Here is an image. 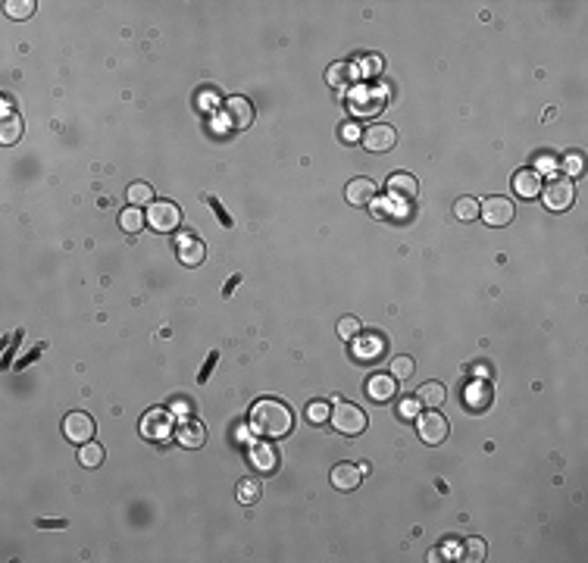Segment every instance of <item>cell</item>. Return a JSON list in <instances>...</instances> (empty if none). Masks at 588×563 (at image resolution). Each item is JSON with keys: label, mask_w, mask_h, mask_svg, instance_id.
I'll use <instances>...</instances> for the list:
<instances>
[{"label": "cell", "mask_w": 588, "mask_h": 563, "mask_svg": "<svg viewBox=\"0 0 588 563\" xmlns=\"http://www.w3.org/2000/svg\"><path fill=\"white\" fill-rule=\"evenodd\" d=\"M213 213H216V216H219L222 222H226V226H232V219H229V216H226V213H222V207H219V200H213Z\"/></svg>", "instance_id": "60d3db41"}, {"label": "cell", "mask_w": 588, "mask_h": 563, "mask_svg": "<svg viewBox=\"0 0 588 563\" xmlns=\"http://www.w3.org/2000/svg\"><path fill=\"white\" fill-rule=\"evenodd\" d=\"M38 526H41V529H44V526H47V529H60V526H66V523H63V519H51V523H44V519H41Z\"/></svg>", "instance_id": "b9f144b4"}, {"label": "cell", "mask_w": 588, "mask_h": 563, "mask_svg": "<svg viewBox=\"0 0 588 563\" xmlns=\"http://www.w3.org/2000/svg\"><path fill=\"white\" fill-rule=\"evenodd\" d=\"M391 375H395L397 382L410 379L413 375V357H391Z\"/></svg>", "instance_id": "d6a6232c"}, {"label": "cell", "mask_w": 588, "mask_h": 563, "mask_svg": "<svg viewBox=\"0 0 588 563\" xmlns=\"http://www.w3.org/2000/svg\"><path fill=\"white\" fill-rule=\"evenodd\" d=\"M454 216H457V219H464V222H473L475 216H479V200H473V198H460L457 204H454Z\"/></svg>", "instance_id": "f546056e"}, {"label": "cell", "mask_w": 588, "mask_h": 563, "mask_svg": "<svg viewBox=\"0 0 588 563\" xmlns=\"http://www.w3.org/2000/svg\"><path fill=\"white\" fill-rule=\"evenodd\" d=\"M360 138H363V129L357 122H345V125H341V141H345V144H357Z\"/></svg>", "instance_id": "8d00e7d4"}, {"label": "cell", "mask_w": 588, "mask_h": 563, "mask_svg": "<svg viewBox=\"0 0 588 563\" xmlns=\"http://www.w3.org/2000/svg\"><path fill=\"white\" fill-rule=\"evenodd\" d=\"M338 335L345 338V342H354V338L360 335V319H357V316H345L338 323Z\"/></svg>", "instance_id": "836d02e7"}, {"label": "cell", "mask_w": 588, "mask_h": 563, "mask_svg": "<svg viewBox=\"0 0 588 563\" xmlns=\"http://www.w3.org/2000/svg\"><path fill=\"white\" fill-rule=\"evenodd\" d=\"M354 72H357V69L351 66V63H332L328 72H326V79H328V85H332V88H347V85H351V79H354Z\"/></svg>", "instance_id": "cb8c5ba5"}, {"label": "cell", "mask_w": 588, "mask_h": 563, "mask_svg": "<svg viewBox=\"0 0 588 563\" xmlns=\"http://www.w3.org/2000/svg\"><path fill=\"white\" fill-rule=\"evenodd\" d=\"M216 360H219V354H210L207 366H204V370H200V382H207V379H210V373H213V363H216Z\"/></svg>", "instance_id": "f35d334b"}, {"label": "cell", "mask_w": 588, "mask_h": 563, "mask_svg": "<svg viewBox=\"0 0 588 563\" xmlns=\"http://www.w3.org/2000/svg\"><path fill=\"white\" fill-rule=\"evenodd\" d=\"M447 420L435 410H429V413L419 416V438H423L426 444H441L447 438Z\"/></svg>", "instance_id": "30bf717a"}, {"label": "cell", "mask_w": 588, "mask_h": 563, "mask_svg": "<svg viewBox=\"0 0 588 563\" xmlns=\"http://www.w3.org/2000/svg\"><path fill=\"white\" fill-rule=\"evenodd\" d=\"M179 260L185 266H198L204 263V241L194 238V235H181L179 238Z\"/></svg>", "instance_id": "ac0fdd59"}, {"label": "cell", "mask_w": 588, "mask_h": 563, "mask_svg": "<svg viewBox=\"0 0 588 563\" xmlns=\"http://www.w3.org/2000/svg\"><path fill=\"white\" fill-rule=\"evenodd\" d=\"M141 435L151 441H170L176 435V416L166 407H153L141 416Z\"/></svg>", "instance_id": "7a4b0ae2"}, {"label": "cell", "mask_w": 588, "mask_h": 563, "mask_svg": "<svg viewBox=\"0 0 588 563\" xmlns=\"http://www.w3.org/2000/svg\"><path fill=\"white\" fill-rule=\"evenodd\" d=\"M544 169H554V160L551 157H538V172H544Z\"/></svg>", "instance_id": "ab89813d"}, {"label": "cell", "mask_w": 588, "mask_h": 563, "mask_svg": "<svg viewBox=\"0 0 588 563\" xmlns=\"http://www.w3.org/2000/svg\"><path fill=\"white\" fill-rule=\"evenodd\" d=\"M79 460H82V467H101V463H103V448H101V444L85 441V444H82V451H79Z\"/></svg>", "instance_id": "83f0119b"}, {"label": "cell", "mask_w": 588, "mask_h": 563, "mask_svg": "<svg viewBox=\"0 0 588 563\" xmlns=\"http://www.w3.org/2000/svg\"><path fill=\"white\" fill-rule=\"evenodd\" d=\"M445 398H447V391L441 382H426V385L419 388V404L423 407H445Z\"/></svg>", "instance_id": "603a6c76"}, {"label": "cell", "mask_w": 588, "mask_h": 563, "mask_svg": "<svg viewBox=\"0 0 588 563\" xmlns=\"http://www.w3.org/2000/svg\"><path fill=\"white\" fill-rule=\"evenodd\" d=\"M219 122L226 131H244L254 122V107H250L248 97H229L219 110Z\"/></svg>", "instance_id": "3957f363"}, {"label": "cell", "mask_w": 588, "mask_h": 563, "mask_svg": "<svg viewBox=\"0 0 588 563\" xmlns=\"http://www.w3.org/2000/svg\"><path fill=\"white\" fill-rule=\"evenodd\" d=\"M513 191L520 198H538L542 194V179H538L535 169H520L513 176Z\"/></svg>", "instance_id": "ffe728a7"}, {"label": "cell", "mask_w": 588, "mask_h": 563, "mask_svg": "<svg viewBox=\"0 0 588 563\" xmlns=\"http://www.w3.org/2000/svg\"><path fill=\"white\" fill-rule=\"evenodd\" d=\"M351 107H354V113L357 116H376L379 110L385 107V94L379 91V88H357V91L351 94Z\"/></svg>", "instance_id": "ba28073f"}, {"label": "cell", "mask_w": 588, "mask_h": 563, "mask_svg": "<svg viewBox=\"0 0 588 563\" xmlns=\"http://www.w3.org/2000/svg\"><path fill=\"white\" fill-rule=\"evenodd\" d=\"M248 454H250V467H254L257 472H272L279 467V454L269 441H254Z\"/></svg>", "instance_id": "7c38bea8"}, {"label": "cell", "mask_w": 588, "mask_h": 563, "mask_svg": "<svg viewBox=\"0 0 588 563\" xmlns=\"http://www.w3.org/2000/svg\"><path fill=\"white\" fill-rule=\"evenodd\" d=\"M363 479V470L354 467V463H338V467L332 470V485L338 491H354L357 485H360Z\"/></svg>", "instance_id": "2e32d148"}, {"label": "cell", "mask_w": 588, "mask_h": 563, "mask_svg": "<svg viewBox=\"0 0 588 563\" xmlns=\"http://www.w3.org/2000/svg\"><path fill=\"white\" fill-rule=\"evenodd\" d=\"M563 169L570 172V176H579V172H582V160H579L576 154L566 157V160H563Z\"/></svg>", "instance_id": "74e56055"}, {"label": "cell", "mask_w": 588, "mask_h": 563, "mask_svg": "<svg viewBox=\"0 0 588 563\" xmlns=\"http://www.w3.org/2000/svg\"><path fill=\"white\" fill-rule=\"evenodd\" d=\"M419 191V182L410 176V172H395V176L388 179V194L391 200H413Z\"/></svg>", "instance_id": "4fadbf2b"}, {"label": "cell", "mask_w": 588, "mask_h": 563, "mask_svg": "<svg viewBox=\"0 0 588 563\" xmlns=\"http://www.w3.org/2000/svg\"><path fill=\"white\" fill-rule=\"evenodd\" d=\"M488 398H492V385L488 382H470V388L464 391V401L470 404L473 410H485L488 407Z\"/></svg>", "instance_id": "44dd1931"}, {"label": "cell", "mask_w": 588, "mask_h": 563, "mask_svg": "<svg viewBox=\"0 0 588 563\" xmlns=\"http://www.w3.org/2000/svg\"><path fill=\"white\" fill-rule=\"evenodd\" d=\"M360 144L366 150H373V154H385V150H391L397 144V131L391 125H369V129H363Z\"/></svg>", "instance_id": "52a82bcc"}, {"label": "cell", "mask_w": 588, "mask_h": 563, "mask_svg": "<svg viewBox=\"0 0 588 563\" xmlns=\"http://www.w3.org/2000/svg\"><path fill=\"white\" fill-rule=\"evenodd\" d=\"M179 222H181V213L172 200H153V204H147V226L153 232H176Z\"/></svg>", "instance_id": "5b68a950"}, {"label": "cell", "mask_w": 588, "mask_h": 563, "mask_svg": "<svg viewBox=\"0 0 588 563\" xmlns=\"http://www.w3.org/2000/svg\"><path fill=\"white\" fill-rule=\"evenodd\" d=\"M573 200H576V185L566 176H557L544 185V207H548V210H554V213L570 210Z\"/></svg>", "instance_id": "8992f818"}, {"label": "cell", "mask_w": 588, "mask_h": 563, "mask_svg": "<svg viewBox=\"0 0 588 563\" xmlns=\"http://www.w3.org/2000/svg\"><path fill=\"white\" fill-rule=\"evenodd\" d=\"M129 200L135 207H144V204H153V188L147 182H135L129 185Z\"/></svg>", "instance_id": "4dcf8cb0"}, {"label": "cell", "mask_w": 588, "mask_h": 563, "mask_svg": "<svg viewBox=\"0 0 588 563\" xmlns=\"http://www.w3.org/2000/svg\"><path fill=\"white\" fill-rule=\"evenodd\" d=\"M144 213L138 210V207H129V210H122L119 213V226L125 228V232H141V226H144Z\"/></svg>", "instance_id": "484cf974"}, {"label": "cell", "mask_w": 588, "mask_h": 563, "mask_svg": "<svg viewBox=\"0 0 588 563\" xmlns=\"http://www.w3.org/2000/svg\"><path fill=\"white\" fill-rule=\"evenodd\" d=\"M395 391H397V379H395V375H373V379L366 382V394L373 401H379V404L395 398Z\"/></svg>", "instance_id": "e0dca14e"}, {"label": "cell", "mask_w": 588, "mask_h": 563, "mask_svg": "<svg viewBox=\"0 0 588 563\" xmlns=\"http://www.w3.org/2000/svg\"><path fill=\"white\" fill-rule=\"evenodd\" d=\"M63 435L75 444H85V441H91V435H94V420H91L88 413H69L66 420H63Z\"/></svg>", "instance_id": "8fae6325"}, {"label": "cell", "mask_w": 588, "mask_h": 563, "mask_svg": "<svg viewBox=\"0 0 588 563\" xmlns=\"http://www.w3.org/2000/svg\"><path fill=\"white\" fill-rule=\"evenodd\" d=\"M345 198L351 200L354 207H369L376 200V182H369V179H354V182H347V188H345Z\"/></svg>", "instance_id": "5bb4252c"}, {"label": "cell", "mask_w": 588, "mask_h": 563, "mask_svg": "<svg viewBox=\"0 0 588 563\" xmlns=\"http://www.w3.org/2000/svg\"><path fill=\"white\" fill-rule=\"evenodd\" d=\"M360 75L363 79H376V75H382V69H385V63H382V57L379 53H369V57H363L360 60Z\"/></svg>", "instance_id": "1f68e13d"}, {"label": "cell", "mask_w": 588, "mask_h": 563, "mask_svg": "<svg viewBox=\"0 0 588 563\" xmlns=\"http://www.w3.org/2000/svg\"><path fill=\"white\" fill-rule=\"evenodd\" d=\"M176 441L181 444V448H200V444L207 441V432H204V426H200L198 420H185L176 429Z\"/></svg>", "instance_id": "d6986e66"}, {"label": "cell", "mask_w": 588, "mask_h": 563, "mask_svg": "<svg viewBox=\"0 0 588 563\" xmlns=\"http://www.w3.org/2000/svg\"><path fill=\"white\" fill-rule=\"evenodd\" d=\"M328 420H332V426L345 435H360L363 429H366V413H363L357 404H351V401H338L335 410L328 413Z\"/></svg>", "instance_id": "277c9868"}, {"label": "cell", "mask_w": 588, "mask_h": 563, "mask_svg": "<svg viewBox=\"0 0 588 563\" xmlns=\"http://www.w3.org/2000/svg\"><path fill=\"white\" fill-rule=\"evenodd\" d=\"M294 429V413L282 401L263 398L250 407V432H257L260 438H282Z\"/></svg>", "instance_id": "6da1fadb"}, {"label": "cell", "mask_w": 588, "mask_h": 563, "mask_svg": "<svg viewBox=\"0 0 588 563\" xmlns=\"http://www.w3.org/2000/svg\"><path fill=\"white\" fill-rule=\"evenodd\" d=\"M238 500H241V504H257V500H260V482H257V479L238 482Z\"/></svg>", "instance_id": "f1b7e54d"}, {"label": "cell", "mask_w": 588, "mask_h": 563, "mask_svg": "<svg viewBox=\"0 0 588 563\" xmlns=\"http://www.w3.org/2000/svg\"><path fill=\"white\" fill-rule=\"evenodd\" d=\"M479 216L488 226H507V222H513V204L507 198H488L485 204H479Z\"/></svg>", "instance_id": "9c48e42d"}, {"label": "cell", "mask_w": 588, "mask_h": 563, "mask_svg": "<svg viewBox=\"0 0 588 563\" xmlns=\"http://www.w3.org/2000/svg\"><path fill=\"white\" fill-rule=\"evenodd\" d=\"M23 138V119L13 113L10 107H4V129H0V141L4 144H13Z\"/></svg>", "instance_id": "7402d4cb"}, {"label": "cell", "mask_w": 588, "mask_h": 563, "mask_svg": "<svg viewBox=\"0 0 588 563\" xmlns=\"http://www.w3.org/2000/svg\"><path fill=\"white\" fill-rule=\"evenodd\" d=\"M4 10L10 19H29L34 13V0H6Z\"/></svg>", "instance_id": "4316f807"}, {"label": "cell", "mask_w": 588, "mask_h": 563, "mask_svg": "<svg viewBox=\"0 0 588 563\" xmlns=\"http://www.w3.org/2000/svg\"><path fill=\"white\" fill-rule=\"evenodd\" d=\"M485 551H488V548H485V541H482V538H466L464 545H460V557L470 560V563H482V560H485Z\"/></svg>", "instance_id": "d4e9b609"}, {"label": "cell", "mask_w": 588, "mask_h": 563, "mask_svg": "<svg viewBox=\"0 0 588 563\" xmlns=\"http://www.w3.org/2000/svg\"><path fill=\"white\" fill-rule=\"evenodd\" d=\"M328 413H332V410H328V404H323V401H313V404L307 407V420L310 422H326Z\"/></svg>", "instance_id": "e575fe53"}, {"label": "cell", "mask_w": 588, "mask_h": 563, "mask_svg": "<svg viewBox=\"0 0 588 563\" xmlns=\"http://www.w3.org/2000/svg\"><path fill=\"white\" fill-rule=\"evenodd\" d=\"M354 354H357V360H379L385 354V338L376 335V332H369V335H363V338H354Z\"/></svg>", "instance_id": "9a60e30c"}, {"label": "cell", "mask_w": 588, "mask_h": 563, "mask_svg": "<svg viewBox=\"0 0 588 563\" xmlns=\"http://www.w3.org/2000/svg\"><path fill=\"white\" fill-rule=\"evenodd\" d=\"M397 413H401V420H416L419 416V398H404L401 407H397Z\"/></svg>", "instance_id": "d590c367"}]
</instances>
